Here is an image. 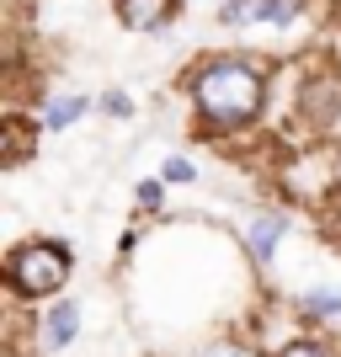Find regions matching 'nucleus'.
<instances>
[{"label": "nucleus", "mask_w": 341, "mask_h": 357, "mask_svg": "<svg viewBox=\"0 0 341 357\" xmlns=\"http://www.w3.org/2000/svg\"><path fill=\"white\" fill-rule=\"evenodd\" d=\"M294 16H298L294 0H224L219 6L224 27H251V22H278V27H288Z\"/></svg>", "instance_id": "7ed1b4c3"}, {"label": "nucleus", "mask_w": 341, "mask_h": 357, "mask_svg": "<svg viewBox=\"0 0 341 357\" xmlns=\"http://www.w3.org/2000/svg\"><path fill=\"white\" fill-rule=\"evenodd\" d=\"M282 235H288V219H282V213H256V219H251V229H245V251H251L256 267H267V261H272V251H278Z\"/></svg>", "instance_id": "39448f33"}, {"label": "nucleus", "mask_w": 341, "mask_h": 357, "mask_svg": "<svg viewBox=\"0 0 341 357\" xmlns=\"http://www.w3.org/2000/svg\"><path fill=\"white\" fill-rule=\"evenodd\" d=\"M70 245L59 240H22L6 256V288L16 298H48L70 283Z\"/></svg>", "instance_id": "f03ea898"}, {"label": "nucleus", "mask_w": 341, "mask_h": 357, "mask_svg": "<svg viewBox=\"0 0 341 357\" xmlns=\"http://www.w3.org/2000/svg\"><path fill=\"white\" fill-rule=\"evenodd\" d=\"M139 203L155 208V203H160V181H139Z\"/></svg>", "instance_id": "ddd939ff"}, {"label": "nucleus", "mask_w": 341, "mask_h": 357, "mask_svg": "<svg viewBox=\"0 0 341 357\" xmlns=\"http://www.w3.org/2000/svg\"><path fill=\"white\" fill-rule=\"evenodd\" d=\"M267 59L256 54H213L203 70L192 75V112L197 134H240L262 118L267 107Z\"/></svg>", "instance_id": "f257e3e1"}, {"label": "nucleus", "mask_w": 341, "mask_h": 357, "mask_svg": "<svg viewBox=\"0 0 341 357\" xmlns=\"http://www.w3.org/2000/svg\"><path fill=\"white\" fill-rule=\"evenodd\" d=\"M102 112H107V118H134V96H128V91H107Z\"/></svg>", "instance_id": "9b49d317"}, {"label": "nucleus", "mask_w": 341, "mask_h": 357, "mask_svg": "<svg viewBox=\"0 0 341 357\" xmlns=\"http://www.w3.org/2000/svg\"><path fill=\"white\" fill-rule=\"evenodd\" d=\"M86 112H91L86 96H54V102L43 107V118H38V123H43L48 134H64V128H70V123H80Z\"/></svg>", "instance_id": "6e6552de"}, {"label": "nucleus", "mask_w": 341, "mask_h": 357, "mask_svg": "<svg viewBox=\"0 0 341 357\" xmlns=\"http://www.w3.org/2000/svg\"><path fill=\"white\" fill-rule=\"evenodd\" d=\"M298 314H304V320H336L341 294L336 288H310V294H298Z\"/></svg>", "instance_id": "1a4fd4ad"}, {"label": "nucleus", "mask_w": 341, "mask_h": 357, "mask_svg": "<svg viewBox=\"0 0 341 357\" xmlns=\"http://www.w3.org/2000/svg\"><path fill=\"white\" fill-rule=\"evenodd\" d=\"M336 187H341V160H336Z\"/></svg>", "instance_id": "4468645a"}, {"label": "nucleus", "mask_w": 341, "mask_h": 357, "mask_svg": "<svg viewBox=\"0 0 341 357\" xmlns=\"http://www.w3.org/2000/svg\"><path fill=\"white\" fill-rule=\"evenodd\" d=\"M75 331H80V304H54V310L43 314L38 336H43L48 352H64V347L75 342Z\"/></svg>", "instance_id": "423d86ee"}, {"label": "nucleus", "mask_w": 341, "mask_h": 357, "mask_svg": "<svg viewBox=\"0 0 341 357\" xmlns=\"http://www.w3.org/2000/svg\"><path fill=\"white\" fill-rule=\"evenodd\" d=\"M32 139H43V123H27V118H6V165H22L32 155Z\"/></svg>", "instance_id": "0eeeda50"}, {"label": "nucleus", "mask_w": 341, "mask_h": 357, "mask_svg": "<svg viewBox=\"0 0 341 357\" xmlns=\"http://www.w3.org/2000/svg\"><path fill=\"white\" fill-rule=\"evenodd\" d=\"M278 357H331V347H320V342H288Z\"/></svg>", "instance_id": "f8f14e48"}, {"label": "nucleus", "mask_w": 341, "mask_h": 357, "mask_svg": "<svg viewBox=\"0 0 341 357\" xmlns=\"http://www.w3.org/2000/svg\"><path fill=\"white\" fill-rule=\"evenodd\" d=\"M112 11H118V22L128 32H155V38H165L176 0H112Z\"/></svg>", "instance_id": "20e7f679"}, {"label": "nucleus", "mask_w": 341, "mask_h": 357, "mask_svg": "<svg viewBox=\"0 0 341 357\" xmlns=\"http://www.w3.org/2000/svg\"><path fill=\"white\" fill-rule=\"evenodd\" d=\"M197 176V165L187 160V155H171V160L160 165V181H192Z\"/></svg>", "instance_id": "9d476101"}]
</instances>
